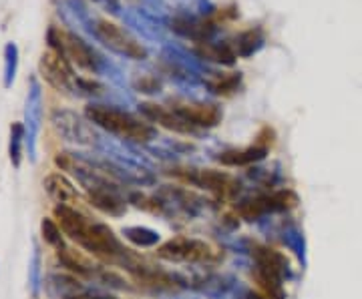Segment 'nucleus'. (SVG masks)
<instances>
[{"instance_id":"f257e3e1","label":"nucleus","mask_w":362,"mask_h":299,"mask_svg":"<svg viewBox=\"0 0 362 299\" xmlns=\"http://www.w3.org/2000/svg\"><path fill=\"white\" fill-rule=\"evenodd\" d=\"M53 215H55V221L59 223L60 231L69 239L75 241L79 247H83L87 253L109 263L125 265L127 249L121 245V241L117 239L111 227H107L105 223L93 221L83 211L62 203L55 205Z\"/></svg>"},{"instance_id":"9b49d317","label":"nucleus","mask_w":362,"mask_h":299,"mask_svg":"<svg viewBox=\"0 0 362 299\" xmlns=\"http://www.w3.org/2000/svg\"><path fill=\"white\" fill-rule=\"evenodd\" d=\"M252 257H254L256 268H262V270L270 271V273L282 277V279L290 275L288 259H286L280 251L272 249L268 245H258V243L252 245Z\"/></svg>"},{"instance_id":"1a4fd4ad","label":"nucleus","mask_w":362,"mask_h":299,"mask_svg":"<svg viewBox=\"0 0 362 299\" xmlns=\"http://www.w3.org/2000/svg\"><path fill=\"white\" fill-rule=\"evenodd\" d=\"M173 111L193 129H213L221 122V111L211 103H180Z\"/></svg>"},{"instance_id":"b1692460","label":"nucleus","mask_w":362,"mask_h":299,"mask_svg":"<svg viewBox=\"0 0 362 299\" xmlns=\"http://www.w3.org/2000/svg\"><path fill=\"white\" fill-rule=\"evenodd\" d=\"M71 299H115V298H103V296H89V294H81V296H75Z\"/></svg>"},{"instance_id":"39448f33","label":"nucleus","mask_w":362,"mask_h":299,"mask_svg":"<svg viewBox=\"0 0 362 299\" xmlns=\"http://www.w3.org/2000/svg\"><path fill=\"white\" fill-rule=\"evenodd\" d=\"M95 30H97L99 40H101L107 49H111L113 53L123 55V57L133 60L147 59L145 47H143L129 30H125L123 27H119V25H115V23H111V21H99Z\"/></svg>"},{"instance_id":"f8f14e48","label":"nucleus","mask_w":362,"mask_h":299,"mask_svg":"<svg viewBox=\"0 0 362 299\" xmlns=\"http://www.w3.org/2000/svg\"><path fill=\"white\" fill-rule=\"evenodd\" d=\"M215 23L211 18H187V16H178L171 21V30L181 36L197 42H208V38L213 32Z\"/></svg>"},{"instance_id":"423d86ee","label":"nucleus","mask_w":362,"mask_h":299,"mask_svg":"<svg viewBox=\"0 0 362 299\" xmlns=\"http://www.w3.org/2000/svg\"><path fill=\"white\" fill-rule=\"evenodd\" d=\"M53 129L57 131L64 141L73 143V145H83L89 147L97 141V133H95V125L89 119H83L81 115L73 113V111H55L53 117Z\"/></svg>"},{"instance_id":"7ed1b4c3","label":"nucleus","mask_w":362,"mask_h":299,"mask_svg":"<svg viewBox=\"0 0 362 299\" xmlns=\"http://www.w3.org/2000/svg\"><path fill=\"white\" fill-rule=\"evenodd\" d=\"M157 257L171 263H215L221 259V253L211 243L193 237H173L157 247Z\"/></svg>"},{"instance_id":"2eb2a0df","label":"nucleus","mask_w":362,"mask_h":299,"mask_svg":"<svg viewBox=\"0 0 362 299\" xmlns=\"http://www.w3.org/2000/svg\"><path fill=\"white\" fill-rule=\"evenodd\" d=\"M45 289H47V294L53 299H71L75 298V296L85 294L83 285L77 279H73L69 275H57V273L47 277Z\"/></svg>"},{"instance_id":"f3484780","label":"nucleus","mask_w":362,"mask_h":299,"mask_svg":"<svg viewBox=\"0 0 362 299\" xmlns=\"http://www.w3.org/2000/svg\"><path fill=\"white\" fill-rule=\"evenodd\" d=\"M252 277L260 287V294H264L268 299H286V291H284V279L274 275L270 271L262 270V268H254L252 270Z\"/></svg>"},{"instance_id":"9d476101","label":"nucleus","mask_w":362,"mask_h":299,"mask_svg":"<svg viewBox=\"0 0 362 299\" xmlns=\"http://www.w3.org/2000/svg\"><path fill=\"white\" fill-rule=\"evenodd\" d=\"M139 113L143 115V119L145 120H149V122L157 125V127H163V129H167V131H173V133H183V135H187V133H193V131H195L187 120L181 119L173 109H165L163 105L141 103V105H139Z\"/></svg>"},{"instance_id":"20e7f679","label":"nucleus","mask_w":362,"mask_h":299,"mask_svg":"<svg viewBox=\"0 0 362 299\" xmlns=\"http://www.w3.org/2000/svg\"><path fill=\"white\" fill-rule=\"evenodd\" d=\"M38 68H40V77L53 89L60 90V92H77V90L83 89H93L90 83H85V81H81V79L75 77L71 60L67 59L62 53H59V51L51 49V51L43 53L40 62H38Z\"/></svg>"},{"instance_id":"dca6fc26","label":"nucleus","mask_w":362,"mask_h":299,"mask_svg":"<svg viewBox=\"0 0 362 299\" xmlns=\"http://www.w3.org/2000/svg\"><path fill=\"white\" fill-rule=\"evenodd\" d=\"M193 53L204 60H211V62H217V64H226V66H232L238 55L234 51V47L230 42L226 44H215V42H197Z\"/></svg>"},{"instance_id":"4be33fe9","label":"nucleus","mask_w":362,"mask_h":299,"mask_svg":"<svg viewBox=\"0 0 362 299\" xmlns=\"http://www.w3.org/2000/svg\"><path fill=\"white\" fill-rule=\"evenodd\" d=\"M256 40H258V32L250 30V32L241 34L240 38H238V42H236V47L234 44L232 47H234V51H236L238 57H248L256 49Z\"/></svg>"},{"instance_id":"ddd939ff","label":"nucleus","mask_w":362,"mask_h":299,"mask_svg":"<svg viewBox=\"0 0 362 299\" xmlns=\"http://www.w3.org/2000/svg\"><path fill=\"white\" fill-rule=\"evenodd\" d=\"M43 187L47 191V195L57 201V205H69V203H75L79 199V193H77V187L69 181V177H64L62 173H51L47 175V179L43 181Z\"/></svg>"},{"instance_id":"393cba45","label":"nucleus","mask_w":362,"mask_h":299,"mask_svg":"<svg viewBox=\"0 0 362 299\" xmlns=\"http://www.w3.org/2000/svg\"><path fill=\"white\" fill-rule=\"evenodd\" d=\"M245 298H248V299H268V298H266V296H264V294H260V291H258V294H254V291H250V294H248Z\"/></svg>"},{"instance_id":"f03ea898","label":"nucleus","mask_w":362,"mask_h":299,"mask_svg":"<svg viewBox=\"0 0 362 299\" xmlns=\"http://www.w3.org/2000/svg\"><path fill=\"white\" fill-rule=\"evenodd\" d=\"M85 117L95 125L105 129L107 133L119 137L123 141L133 143H147L155 137V129L149 120L139 119L127 111H121L107 105H89L85 109Z\"/></svg>"},{"instance_id":"6e6552de","label":"nucleus","mask_w":362,"mask_h":299,"mask_svg":"<svg viewBox=\"0 0 362 299\" xmlns=\"http://www.w3.org/2000/svg\"><path fill=\"white\" fill-rule=\"evenodd\" d=\"M178 177H183L189 181L191 185L206 189L213 195L226 197L230 193H234L236 189V179L226 173V171H215V169H183V171H176Z\"/></svg>"},{"instance_id":"aec40b11","label":"nucleus","mask_w":362,"mask_h":299,"mask_svg":"<svg viewBox=\"0 0 362 299\" xmlns=\"http://www.w3.org/2000/svg\"><path fill=\"white\" fill-rule=\"evenodd\" d=\"M40 233H43L45 243L53 245L55 249L64 243V241H62V235H64V233L60 231L59 223H57L55 219H51V217H45V219L40 221Z\"/></svg>"},{"instance_id":"6ab92c4d","label":"nucleus","mask_w":362,"mask_h":299,"mask_svg":"<svg viewBox=\"0 0 362 299\" xmlns=\"http://www.w3.org/2000/svg\"><path fill=\"white\" fill-rule=\"evenodd\" d=\"M123 235L131 243H135L137 247H151L159 241V235L145 227H127L123 229Z\"/></svg>"},{"instance_id":"412c9836","label":"nucleus","mask_w":362,"mask_h":299,"mask_svg":"<svg viewBox=\"0 0 362 299\" xmlns=\"http://www.w3.org/2000/svg\"><path fill=\"white\" fill-rule=\"evenodd\" d=\"M10 161L14 167H21V159H23V127L14 125L10 131Z\"/></svg>"},{"instance_id":"0eeeda50","label":"nucleus","mask_w":362,"mask_h":299,"mask_svg":"<svg viewBox=\"0 0 362 299\" xmlns=\"http://www.w3.org/2000/svg\"><path fill=\"white\" fill-rule=\"evenodd\" d=\"M49 40H51V49H53V51L62 53L67 59L71 60L73 64H77L79 68H83V70H87V73H95V70H97L95 53L90 51L89 44H87L83 38H79L77 34L51 30Z\"/></svg>"},{"instance_id":"5701e85b","label":"nucleus","mask_w":362,"mask_h":299,"mask_svg":"<svg viewBox=\"0 0 362 299\" xmlns=\"http://www.w3.org/2000/svg\"><path fill=\"white\" fill-rule=\"evenodd\" d=\"M40 257H38V251L34 249V255H32V261H30L29 268V285L30 291L36 296L38 294V287H40Z\"/></svg>"},{"instance_id":"a211bd4d","label":"nucleus","mask_w":362,"mask_h":299,"mask_svg":"<svg viewBox=\"0 0 362 299\" xmlns=\"http://www.w3.org/2000/svg\"><path fill=\"white\" fill-rule=\"evenodd\" d=\"M206 87L215 92V94H221V96H228L232 92H236L241 83L240 73H210L206 79H204Z\"/></svg>"},{"instance_id":"4468645a","label":"nucleus","mask_w":362,"mask_h":299,"mask_svg":"<svg viewBox=\"0 0 362 299\" xmlns=\"http://www.w3.org/2000/svg\"><path fill=\"white\" fill-rule=\"evenodd\" d=\"M268 155V147L264 145H252L245 149H230L217 155V161L224 167H248L252 163L262 161Z\"/></svg>"}]
</instances>
